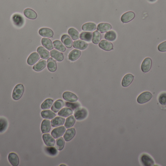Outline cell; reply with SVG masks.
Instances as JSON below:
<instances>
[{"instance_id": "obj_20", "label": "cell", "mask_w": 166, "mask_h": 166, "mask_svg": "<svg viewBox=\"0 0 166 166\" xmlns=\"http://www.w3.org/2000/svg\"><path fill=\"white\" fill-rule=\"evenodd\" d=\"M62 43L67 48H71L73 46V43L72 39L67 34H64L62 36L61 38Z\"/></svg>"}, {"instance_id": "obj_24", "label": "cell", "mask_w": 166, "mask_h": 166, "mask_svg": "<svg viewBox=\"0 0 166 166\" xmlns=\"http://www.w3.org/2000/svg\"><path fill=\"white\" fill-rule=\"evenodd\" d=\"M50 56L57 62H62L64 60V57L63 53L56 50H52L50 52Z\"/></svg>"}, {"instance_id": "obj_32", "label": "cell", "mask_w": 166, "mask_h": 166, "mask_svg": "<svg viewBox=\"0 0 166 166\" xmlns=\"http://www.w3.org/2000/svg\"><path fill=\"white\" fill-rule=\"evenodd\" d=\"M82 30L84 31H94L97 29L95 23H87L83 24L82 27Z\"/></svg>"}, {"instance_id": "obj_28", "label": "cell", "mask_w": 166, "mask_h": 166, "mask_svg": "<svg viewBox=\"0 0 166 166\" xmlns=\"http://www.w3.org/2000/svg\"><path fill=\"white\" fill-rule=\"evenodd\" d=\"M81 52L79 50H73L69 53L68 55V60L72 62H74L77 60L81 56Z\"/></svg>"}, {"instance_id": "obj_4", "label": "cell", "mask_w": 166, "mask_h": 166, "mask_svg": "<svg viewBox=\"0 0 166 166\" xmlns=\"http://www.w3.org/2000/svg\"><path fill=\"white\" fill-rule=\"evenodd\" d=\"M152 97V94L150 92H144L138 96L137 101L139 104H144L150 100Z\"/></svg>"}, {"instance_id": "obj_9", "label": "cell", "mask_w": 166, "mask_h": 166, "mask_svg": "<svg viewBox=\"0 0 166 166\" xmlns=\"http://www.w3.org/2000/svg\"><path fill=\"white\" fill-rule=\"evenodd\" d=\"M63 98L65 100L69 102H76L78 97L75 94L70 92H65L63 94Z\"/></svg>"}, {"instance_id": "obj_34", "label": "cell", "mask_w": 166, "mask_h": 166, "mask_svg": "<svg viewBox=\"0 0 166 166\" xmlns=\"http://www.w3.org/2000/svg\"><path fill=\"white\" fill-rule=\"evenodd\" d=\"M8 123L7 119L4 117H0V133H3L7 130Z\"/></svg>"}, {"instance_id": "obj_25", "label": "cell", "mask_w": 166, "mask_h": 166, "mask_svg": "<svg viewBox=\"0 0 166 166\" xmlns=\"http://www.w3.org/2000/svg\"><path fill=\"white\" fill-rule=\"evenodd\" d=\"M51 121L49 119H44L42 121L41 125V132L44 134L48 133L51 130Z\"/></svg>"}, {"instance_id": "obj_10", "label": "cell", "mask_w": 166, "mask_h": 166, "mask_svg": "<svg viewBox=\"0 0 166 166\" xmlns=\"http://www.w3.org/2000/svg\"><path fill=\"white\" fill-rule=\"evenodd\" d=\"M99 46L101 49L106 51H110L113 49V44L110 41L105 40H102L99 43Z\"/></svg>"}, {"instance_id": "obj_37", "label": "cell", "mask_w": 166, "mask_h": 166, "mask_svg": "<svg viewBox=\"0 0 166 166\" xmlns=\"http://www.w3.org/2000/svg\"><path fill=\"white\" fill-rule=\"evenodd\" d=\"M68 34L72 40H77L79 38V34L77 30L74 28H70L68 30Z\"/></svg>"}, {"instance_id": "obj_45", "label": "cell", "mask_w": 166, "mask_h": 166, "mask_svg": "<svg viewBox=\"0 0 166 166\" xmlns=\"http://www.w3.org/2000/svg\"><path fill=\"white\" fill-rule=\"evenodd\" d=\"M148 1L151 2H154L156 1L157 0H148Z\"/></svg>"}, {"instance_id": "obj_18", "label": "cell", "mask_w": 166, "mask_h": 166, "mask_svg": "<svg viewBox=\"0 0 166 166\" xmlns=\"http://www.w3.org/2000/svg\"><path fill=\"white\" fill-rule=\"evenodd\" d=\"M88 43L82 40H75L73 43V46L74 48L81 50L85 49L88 47Z\"/></svg>"}, {"instance_id": "obj_43", "label": "cell", "mask_w": 166, "mask_h": 166, "mask_svg": "<svg viewBox=\"0 0 166 166\" xmlns=\"http://www.w3.org/2000/svg\"><path fill=\"white\" fill-rule=\"evenodd\" d=\"M46 150H47V152L52 155H57V150L55 147H48L46 149Z\"/></svg>"}, {"instance_id": "obj_2", "label": "cell", "mask_w": 166, "mask_h": 166, "mask_svg": "<svg viewBox=\"0 0 166 166\" xmlns=\"http://www.w3.org/2000/svg\"><path fill=\"white\" fill-rule=\"evenodd\" d=\"M12 21L15 26L18 28L23 27L24 24V19L21 14L15 13L12 17Z\"/></svg>"}, {"instance_id": "obj_15", "label": "cell", "mask_w": 166, "mask_h": 166, "mask_svg": "<svg viewBox=\"0 0 166 166\" xmlns=\"http://www.w3.org/2000/svg\"><path fill=\"white\" fill-rule=\"evenodd\" d=\"M37 52L38 54L39 55L40 57L43 60H48L50 56V53L48 50L42 46H39L37 48Z\"/></svg>"}, {"instance_id": "obj_38", "label": "cell", "mask_w": 166, "mask_h": 166, "mask_svg": "<svg viewBox=\"0 0 166 166\" xmlns=\"http://www.w3.org/2000/svg\"><path fill=\"white\" fill-rule=\"evenodd\" d=\"M54 103V100L52 99H46L41 104V108L42 110H48L52 106Z\"/></svg>"}, {"instance_id": "obj_14", "label": "cell", "mask_w": 166, "mask_h": 166, "mask_svg": "<svg viewBox=\"0 0 166 166\" xmlns=\"http://www.w3.org/2000/svg\"><path fill=\"white\" fill-rule=\"evenodd\" d=\"M8 160L12 166H18L19 164V158L18 155L15 152L9 153L8 156Z\"/></svg>"}, {"instance_id": "obj_40", "label": "cell", "mask_w": 166, "mask_h": 166, "mask_svg": "<svg viewBox=\"0 0 166 166\" xmlns=\"http://www.w3.org/2000/svg\"><path fill=\"white\" fill-rule=\"evenodd\" d=\"M102 36L100 32L98 31H95L93 33L92 41L95 45H98L101 40Z\"/></svg>"}, {"instance_id": "obj_21", "label": "cell", "mask_w": 166, "mask_h": 166, "mask_svg": "<svg viewBox=\"0 0 166 166\" xmlns=\"http://www.w3.org/2000/svg\"><path fill=\"white\" fill-rule=\"evenodd\" d=\"M75 133H76V131H75V129L72 127L68 129L64 134V140L66 141H71V140L75 136Z\"/></svg>"}, {"instance_id": "obj_36", "label": "cell", "mask_w": 166, "mask_h": 166, "mask_svg": "<svg viewBox=\"0 0 166 166\" xmlns=\"http://www.w3.org/2000/svg\"><path fill=\"white\" fill-rule=\"evenodd\" d=\"M54 47L56 50L62 52H64L66 51V48L61 41L59 40H56L53 42Z\"/></svg>"}, {"instance_id": "obj_7", "label": "cell", "mask_w": 166, "mask_h": 166, "mask_svg": "<svg viewBox=\"0 0 166 166\" xmlns=\"http://www.w3.org/2000/svg\"><path fill=\"white\" fill-rule=\"evenodd\" d=\"M42 138L46 145L48 147H54L55 145V139L49 134H44L42 135Z\"/></svg>"}, {"instance_id": "obj_1", "label": "cell", "mask_w": 166, "mask_h": 166, "mask_svg": "<svg viewBox=\"0 0 166 166\" xmlns=\"http://www.w3.org/2000/svg\"><path fill=\"white\" fill-rule=\"evenodd\" d=\"M24 87L22 84H18L14 87L12 92V99L14 100H18L23 96L24 93Z\"/></svg>"}, {"instance_id": "obj_16", "label": "cell", "mask_w": 166, "mask_h": 166, "mask_svg": "<svg viewBox=\"0 0 166 166\" xmlns=\"http://www.w3.org/2000/svg\"><path fill=\"white\" fill-rule=\"evenodd\" d=\"M65 121L66 120L64 117H57L52 119L51 121V123L52 127L56 128L64 125Z\"/></svg>"}, {"instance_id": "obj_31", "label": "cell", "mask_w": 166, "mask_h": 166, "mask_svg": "<svg viewBox=\"0 0 166 166\" xmlns=\"http://www.w3.org/2000/svg\"><path fill=\"white\" fill-rule=\"evenodd\" d=\"M73 113V111L71 108H64L61 109L58 112V115L60 117H68L69 116L72 115Z\"/></svg>"}, {"instance_id": "obj_5", "label": "cell", "mask_w": 166, "mask_h": 166, "mask_svg": "<svg viewBox=\"0 0 166 166\" xmlns=\"http://www.w3.org/2000/svg\"><path fill=\"white\" fill-rule=\"evenodd\" d=\"M66 131V129L65 126H59L52 131L51 134L54 138L57 139L62 136L65 134Z\"/></svg>"}, {"instance_id": "obj_3", "label": "cell", "mask_w": 166, "mask_h": 166, "mask_svg": "<svg viewBox=\"0 0 166 166\" xmlns=\"http://www.w3.org/2000/svg\"><path fill=\"white\" fill-rule=\"evenodd\" d=\"M88 115V111L85 108H78L74 113L75 119L79 121L85 119Z\"/></svg>"}, {"instance_id": "obj_22", "label": "cell", "mask_w": 166, "mask_h": 166, "mask_svg": "<svg viewBox=\"0 0 166 166\" xmlns=\"http://www.w3.org/2000/svg\"><path fill=\"white\" fill-rule=\"evenodd\" d=\"M97 29L99 32L104 33L110 31L112 29V26L109 23H99L97 26Z\"/></svg>"}, {"instance_id": "obj_35", "label": "cell", "mask_w": 166, "mask_h": 166, "mask_svg": "<svg viewBox=\"0 0 166 166\" xmlns=\"http://www.w3.org/2000/svg\"><path fill=\"white\" fill-rule=\"evenodd\" d=\"M75 122V118L74 116L71 115L68 117V118L66 119L65 121V127L66 128L69 129L71 128L74 125V123Z\"/></svg>"}, {"instance_id": "obj_42", "label": "cell", "mask_w": 166, "mask_h": 166, "mask_svg": "<svg viewBox=\"0 0 166 166\" xmlns=\"http://www.w3.org/2000/svg\"><path fill=\"white\" fill-rule=\"evenodd\" d=\"M159 103L162 105H166V93H162L159 95Z\"/></svg>"}, {"instance_id": "obj_30", "label": "cell", "mask_w": 166, "mask_h": 166, "mask_svg": "<svg viewBox=\"0 0 166 166\" xmlns=\"http://www.w3.org/2000/svg\"><path fill=\"white\" fill-rule=\"evenodd\" d=\"M41 116L42 118L47 119H52L56 117L55 112L49 110H44L41 112Z\"/></svg>"}, {"instance_id": "obj_8", "label": "cell", "mask_w": 166, "mask_h": 166, "mask_svg": "<svg viewBox=\"0 0 166 166\" xmlns=\"http://www.w3.org/2000/svg\"><path fill=\"white\" fill-rule=\"evenodd\" d=\"M140 160L144 166H152L155 165V161L153 159L147 154H143L141 155Z\"/></svg>"}, {"instance_id": "obj_44", "label": "cell", "mask_w": 166, "mask_h": 166, "mask_svg": "<svg viewBox=\"0 0 166 166\" xmlns=\"http://www.w3.org/2000/svg\"><path fill=\"white\" fill-rule=\"evenodd\" d=\"M157 48H158V50L160 52H166V41L159 44Z\"/></svg>"}, {"instance_id": "obj_11", "label": "cell", "mask_w": 166, "mask_h": 166, "mask_svg": "<svg viewBox=\"0 0 166 166\" xmlns=\"http://www.w3.org/2000/svg\"><path fill=\"white\" fill-rule=\"evenodd\" d=\"M40 56L38 53L33 52L29 55L27 60V63L29 66L34 65L39 60Z\"/></svg>"}, {"instance_id": "obj_19", "label": "cell", "mask_w": 166, "mask_h": 166, "mask_svg": "<svg viewBox=\"0 0 166 166\" xmlns=\"http://www.w3.org/2000/svg\"><path fill=\"white\" fill-rule=\"evenodd\" d=\"M47 68L51 72H55L57 69V64L56 60L52 57H49L47 60Z\"/></svg>"}, {"instance_id": "obj_23", "label": "cell", "mask_w": 166, "mask_h": 166, "mask_svg": "<svg viewBox=\"0 0 166 166\" xmlns=\"http://www.w3.org/2000/svg\"><path fill=\"white\" fill-rule=\"evenodd\" d=\"M47 65V62L44 60H40L36 63L34 64L33 67V70L36 72H40L44 70Z\"/></svg>"}, {"instance_id": "obj_17", "label": "cell", "mask_w": 166, "mask_h": 166, "mask_svg": "<svg viewBox=\"0 0 166 166\" xmlns=\"http://www.w3.org/2000/svg\"><path fill=\"white\" fill-rule=\"evenodd\" d=\"M134 78V77L133 75L131 74H126L122 80V86L124 87H127L129 86L133 81Z\"/></svg>"}, {"instance_id": "obj_41", "label": "cell", "mask_w": 166, "mask_h": 166, "mask_svg": "<svg viewBox=\"0 0 166 166\" xmlns=\"http://www.w3.org/2000/svg\"><path fill=\"white\" fill-rule=\"evenodd\" d=\"M65 145V141L63 138H60L56 140V148L59 151L62 150Z\"/></svg>"}, {"instance_id": "obj_46", "label": "cell", "mask_w": 166, "mask_h": 166, "mask_svg": "<svg viewBox=\"0 0 166 166\" xmlns=\"http://www.w3.org/2000/svg\"><path fill=\"white\" fill-rule=\"evenodd\" d=\"M60 166H66V165H61Z\"/></svg>"}, {"instance_id": "obj_33", "label": "cell", "mask_w": 166, "mask_h": 166, "mask_svg": "<svg viewBox=\"0 0 166 166\" xmlns=\"http://www.w3.org/2000/svg\"><path fill=\"white\" fill-rule=\"evenodd\" d=\"M93 34L91 32H83L80 35L79 37L81 40L87 42H90L92 40Z\"/></svg>"}, {"instance_id": "obj_39", "label": "cell", "mask_w": 166, "mask_h": 166, "mask_svg": "<svg viewBox=\"0 0 166 166\" xmlns=\"http://www.w3.org/2000/svg\"><path fill=\"white\" fill-rule=\"evenodd\" d=\"M105 38L108 41H114L117 38V34L114 31H108L105 35Z\"/></svg>"}, {"instance_id": "obj_6", "label": "cell", "mask_w": 166, "mask_h": 166, "mask_svg": "<svg viewBox=\"0 0 166 166\" xmlns=\"http://www.w3.org/2000/svg\"><path fill=\"white\" fill-rule=\"evenodd\" d=\"M152 66V61L150 57L145 58L141 64V69L144 73H147L151 69Z\"/></svg>"}, {"instance_id": "obj_26", "label": "cell", "mask_w": 166, "mask_h": 166, "mask_svg": "<svg viewBox=\"0 0 166 166\" xmlns=\"http://www.w3.org/2000/svg\"><path fill=\"white\" fill-rule=\"evenodd\" d=\"M64 102L62 100H58L55 101L52 106V110L55 113H57L64 107Z\"/></svg>"}, {"instance_id": "obj_29", "label": "cell", "mask_w": 166, "mask_h": 166, "mask_svg": "<svg viewBox=\"0 0 166 166\" xmlns=\"http://www.w3.org/2000/svg\"><path fill=\"white\" fill-rule=\"evenodd\" d=\"M24 16L29 19H35L38 17L36 13L31 8H26L23 12Z\"/></svg>"}, {"instance_id": "obj_13", "label": "cell", "mask_w": 166, "mask_h": 166, "mask_svg": "<svg viewBox=\"0 0 166 166\" xmlns=\"http://www.w3.org/2000/svg\"><path fill=\"white\" fill-rule=\"evenodd\" d=\"M39 33L44 38H52L54 36V32L49 28H41L39 30Z\"/></svg>"}, {"instance_id": "obj_12", "label": "cell", "mask_w": 166, "mask_h": 166, "mask_svg": "<svg viewBox=\"0 0 166 166\" xmlns=\"http://www.w3.org/2000/svg\"><path fill=\"white\" fill-rule=\"evenodd\" d=\"M135 17V13L132 11H128L125 13L121 17V21L123 23H128L132 21Z\"/></svg>"}, {"instance_id": "obj_27", "label": "cell", "mask_w": 166, "mask_h": 166, "mask_svg": "<svg viewBox=\"0 0 166 166\" xmlns=\"http://www.w3.org/2000/svg\"><path fill=\"white\" fill-rule=\"evenodd\" d=\"M41 44L44 47L49 51H51L53 49L54 46H53V43L51 40L50 39H48L47 38H42L41 39Z\"/></svg>"}]
</instances>
